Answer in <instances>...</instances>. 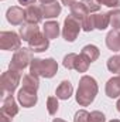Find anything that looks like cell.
Wrapping results in <instances>:
<instances>
[{"label": "cell", "instance_id": "cell-5", "mask_svg": "<svg viewBox=\"0 0 120 122\" xmlns=\"http://www.w3.org/2000/svg\"><path fill=\"white\" fill-rule=\"evenodd\" d=\"M81 29H82V23H81L78 19H75L74 16H68V17L65 19V21H64L62 36H64V38H65L66 41L72 43V41L76 40V37H78Z\"/></svg>", "mask_w": 120, "mask_h": 122}, {"label": "cell", "instance_id": "cell-36", "mask_svg": "<svg viewBox=\"0 0 120 122\" xmlns=\"http://www.w3.org/2000/svg\"><path fill=\"white\" fill-rule=\"evenodd\" d=\"M116 107H117V111L120 112V99L117 101V104H116Z\"/></svg>", "mask_w": 120, "mask_h": 122}, {"label": "cell", "instance_id": "cell-25", "mask_svg": "<svg viewBox=\"0 0 120 122\" xmlns=\"http://www.w3.org/2000/svg\"><path fill=\"white\" fill-rule=\"evenodd\" d=\"M110 13V26L113 30H120V10H113Z\"/></svg>", "mask_w": 120, "mask_h": 122}, {"label": "cell", "instance_id": "cell-3", "mask_svg": "<svg viewBox=\"0 0 120 122\" xmlns=\"http://www.w3.org/2000/svg\"><path fill=\"white\" fill-rule=\"evenodd\" d=\"M20 78H21V74L18 71H14V70L4 71L0 78L1 94H13L20 84Z\"/></svg>", "mask_w": 120, "mask_h": 122}, {"label": "cell", "instance_id": "cell-13", "mask_svg": "<svg viewBox=\"0 0 120 122\" xmlns=\"http://www.w3.org/2000/svg\"><path fill=\"white\" fill-rule=\"evenodd\" d=\"M69 9H71V16H74L75 19H78L81 23L83 21V19H85L86 16H89V11H88V9L83 6L82 1H75Z\"/></svg>", "mask_w": 120, "mask_h": 122}, {"label": "cell", "instance_id": "cell-30", "mask_svg": "<svg viewBox=\"0 0 120 122\" xmlns=\"http://www.w3.org/2000/svg\"><path fill=\"white\" fill-rule=\"evenodd\" d=\"M105 121H106L105 115L99 111H93V112L89 114V122H105Z\"/></svg>", "mask_w": 120, "mask_h": 122}, {"label": "cell", "instance_id": "cell-4", "mask_svg": "<svg viewBox=\"0 0 120 122\" xmlns=\"http://www.w3.org/2000/svg\"><path fill=\"white\" fill-rule=\"evenodd\" d=\"M32 58V51L31 48H18L10 62V70H14V71H23L28 64H31Z\"/></svg>", "mask_w": 120, "mask_h": 122}, {"label": "cell", "instance_id": "cell-15", "mask_svg": "<svg viewBox=\"0 0 120 122\" xmlns=\"http://www.w3.org/2000/svg\"><path fill=\"white\" fill-rule=\"evenodd\" d=\"M37 33H40V29L37 27V24L27 23V24H23V26L20 27V37H21L24 41H27V43L30 41Z\"/></svg>", "mask_w": 120, "mask_h": 122}, {"label": "cell", "instance_id": "cell-38", "mask_svg": "<svg viewBox=\"0 0 120 122\" xmlns=\"http://www.w3.org/2000/svg\"><path fill=\"white\" fill-rule=\"evenodd\" d=\"M110 122H120L119 119H113V121H110Z\"/></svg>", "mask_w": 120, "mask_h": 122}, {"label": "cell", "instance_id": "cell-17", "mask_svg": "<svg viewBox=\"0 0 120 122\" xmlns=\"http://www.w3.org/2000/svg\"><path fill=\"white\" fill-rule=\"evenodd\" d=\"M72 92H74L72 84H71L69 81H62L60 85H58L55 94H57V97H58L60 99H69L71 95H72Z\"/></svg>", "mask_w": 120, "mask_h": 122}, {"label": "cell", "instance_id": "cell-29", "mask_svg": "<svg viewBox=\"0 0 120 122\" xmlns=\"http://www.w3.org/2000/svg\"><path fill=\"white\" fill-rule=\"evenodd\" d=\"M74 122H89V112H86L85 109H81L75 114Z\"/></svg>", "mask_w": 120, "mask_h": 122}, {"label": "cell", "instance_id": "cell-8", "mask_svg": "<svg viewBox=\"0 0 120 122\" xmlns=\"http://www.w3.org/2000/svg\"><path fill=\"white\" fill-rule=\"evenodd\" d=\"M6 17H7V21L10 24L18 26V24L23 23V20H26V11H23V9H20L17 6H13V7L7 9Z\"/></svg>", "mask_w": 120, "mask_h": 122}, {"label": "cell", "instance_id": "cell-6", "mask_svg": "<svg viewBox=\"0 0 120 122\" xmlns=\"http://www.w3.org/2000/svg\"><path fill=\"white\" fill-rule=\"evenodd\" d=\"M21 46V38L14 31H1L0 33V48L4 51H17Z\"/></svg>", "mask_w": 120, "mask_h": 122}, {"label": "cell", "instance_id": "cell-18", "mask_svg": "<svg viewBox=\"0 0 120 122\" xmlns=\"http://www.w3.org/2000/svg\"><path fill=\"white\" fill-rule=\"evenodd\" d=\"M42 30H44V36L48 40H52V38H57L60 36V24L57 21H47L44 24Z\"/></svg>", "mask_w": 120, "mask_h": 122}, {"label": "cell", "instance_id": "cell-11", "mask_svg": "<svg viewBox=\"0 0 120 122\" xmlns=\"http://www.w3.org/2000/svg\"><path fill=\"white\" fill-rule=\"evenodd\" d=\"M1 112H4L6 115L9 117H16L18 114V107L13 98V95H7L4 99H3V104H1Z\"/></svg>", "mask_w": 120, "mask_h": 122}, {"label": "cell", "instance_id": "cell-7", "mask_svg": "<svg viewBox=\"0 0 120 122\" xmlns=\"http://www.w3.org/2000/svg\"><path fill=\"white\" fill-rule=\"evenodd\" d=\"M28 46H30L31 51H34V53H42V51H45L50 47V40L44 34L37 33L28 41Z\"/></svg>", "mask_w": 120, "mask_h": 122}, {"label": "cell", "instance_id": "cell-12", "mask_svg": "<svg viewBox=\"0 0 120 122\" xmlns=\"http://www.w3.org/2000/svg\"><path fill=\"white\" fill-rule=\"evenodd\" d=\"M106 95L109 98H117L120 97V75L113 77L106 84Z\"/></svg>", "mask_w": 120, "mask_h": 122}, {"label": "cell", "instance_id": "cell-9", "mask_svg": "<svg viewBox=\"0 0 120 122\" xmlns=\"http://www.w3.org/2000/svg\"><path fill=\"white\" fill-rule=\"evenodd\" d=\"M17 98H18V102L24 107V108H31L37 104L38 98H37V92L28 91V90H24L21 88L18 94H17Z\"/></svg>", "mask_w": 120, "mask_h": 122}, {"label": "cell", "instance_id": "cell-14", "mask_svg": "<svg viewBox=\"0 0 120 122\" xmlns=\"http://www.w3.org/2000/svg\"><path fill=\"white\" fill-rule=\"evenodd\" d=\"M106 46L112 51H120V30H112L106 36Z\"/></svg>", "mask_w": 120, "mask_h": 122}, {"label": "cell", "instance_id": "cell-20", "mask_svg": "<svg viewBox=\"0 0 120 122\" xmlns=\"http://www.w3.org/2000/svg\"><path fill=\"white\" fill-rule=\"evenodd\" d=\"M95 17V29L105 30L110 24V13H102V14H93Z\"/></svg>", "mask_w": 120, "mask_h": 122}, {"label": "cell", "instance_id": "cell-27", "mask_svg": "<svg viewBox=\"0 0 120 122\" xmlns=\"http://www.w3.org/2000/svg\"><path fill=\"white\" fill-rule=\"evenodd\" d=\"M83 3V6L88 9V11L92 13V11H97L100 9V3L97 0H81Z\"/></svg>", "mask_w": 120, "mask_h": 122}, {"label": "cell", "instance_id": "cell-2", "mask_svg": "<svg viewBox=\"0 0 120 122\" xmlns=\"http://www.w3.org/2000/svg\"><path fill=\"white\" fill-rule=\"evenodd\" d=\"M58 71V64L54 58H47V60H40L34 58L30 64V72L34 75H41L44 78H52Z\"/></svg>", "mask_w": 120, "mask_h": 122}, {"label": "cell", "instance_id": "cell-19", "mask_svg": "<svg viewBox=\"0 0 120 122\" xmlns=\"http://www.w3.org/2000/svg\"><path fill=\"white\" fill-rule=\"evenodd\" d=\"M40 87V81H38V77L34 75V74H27L23 77V88L24 90H28V91L37 92Z\"/></svg>", "mask_w": 120, "mask_h": 122}, {"label": "cell", "instance_id": "cell-16", "mask_svg": "<svg viewBox=\"0 0 120 122\" xmlns=\"http://www.w3.org/2000/svg\"><path fill=\"white\" fill-rule=\"evenodd\" d=\"M41 9H42V14H44L45 19H54V17H57L61 13V4L58 1L44 4Z\"/></svg>", "mask_w": 120, "mask_h": 122}, {"label": "cell", "instance_id": "cell-23", "mask_svg": "<svg viewBox=\"0 0 120 122\" xmlns=\"http://www.w3.org/2000/svg\"><path fill=\"white\" fill-rule=\"evenodd\" d=\"M107 70L110 72H119L120 74V56H113L107 60Z\"/></svg>", "mask_w": 120, "mask_h": 122}, {"label": "cell", "instance_id": "cell-26", "mask_svg": "<svg viewBox=\"0 0 120 122\" xmlns=\"http://www.w3.org/2000/svg\"><path fill=\"white\" fill-rule=\"evenodd\" d=\"M93 29H95V17H93V14H89V16H86V17L83 19V21H82V30L92 31Z\"/></svg>", "mask_w": 120, "mask_h": 122}, {"label": "cell", "instance_id": "cell-28", "mask_svg": "<svg viewBox=\"0 0 120 122\" xmlns=\"http://www.w3.org/2000/svg\"><path fill=\"white\" fill-rule=\"evenodd\" d=\"M76 56H78V54H74V53L65 56V57H64V62H62L64 67L68 68V70H74V64H75V58H76Z\"/></svg>", "mask_w": 120, "mask_h": 122}, {"label": "cell", "instance_id": "cell-37", "mask_svg": "<svg viewBox=\"0 0 120 122\" xmlns=\"http://www.w3.org/2000/svg\"><path fill=\"white\" fill-rule=\"evenodd\" d=\"M52 122H65V121H62V119H58V118H57V119H54Z\"/></svg>", "mask_w": 120, "mask_h": 122}, {"label": "cell", "instance_id": "cell-22", "mask_svg": "<svg viewBox=\"0 0 120 122\" xmlns=\"http://www.w3.org/2000/svg\"><path fill=\"white\" fill-rule=\"evenodd\" d=\"M89 60L86 57H83L82 54L81 56H76L75 58V64H74V70L79 71V72H86L88 68H89Z\"/></svg>", "mask_w": 120, "mask_h": 122}, {"label": "cell", "instance_id": "cell-34", "mask_svg": "<svg viewBox=\"0 0 120 122\" xmlns=\"http://www.w3.org/2000/svg\"><path fill=\"white\" fill-rule=\"evenodd\" d=\"M75 1H76V0H62V4H65V6H69V7H71Z\"/></svg>", "mask_w": 120, "mask_h": 122}, {"label": "cell", "instance_id": "cell-33", "mask_svg": "<svg viewBox=\"0 0 120 122\" xmlns=\"http://www.w3.org/2000/svg\"><path fill=\"white\" fill-rule=\"evenodd\" d=\"M18 3L23 4V6H31V4L35 3V0H18Z\"/></svg>", "mask_w": 120, "mask_h": 122}, {"label": "cell", "instance_id": "cell-1", "mask_svg": "<svg viewBox=\"0 0 120 122\" xmlns=\"http://www.w3.org/2000/svg\"><path fill=\"white\" fill-rule=\"evenodd\" d=\"M97 95V84L96 80L89 75H83L79 80L78 91H76V102L81 107H88L93 102Z\"/></svg>", "mask_w": 120, "mask_h": 122}, {"label": "cell", "instance_id": "cell-10", "mask_svg": "<svg viewBox=\"0 0 120 122\" xmlns=\"http://www.w3.org/2000/svg\"><path fill=\"white\" fill-rule=\"evenodd\" d=\"M24 11H26V21L31 23V24H38L42 20V17H44L42 9L40 6H35V4L28 6Z\"/></svg>", "mask_w": 120, "mask_h": 122}, {"label": "cell", "instance_id": "cell-35", "mask_svg": "<svg viewBox=\"0 0 120 122\" xmlns=\"http://www.w3.org/2000/svg\"><path fill=\"white\" fill-rule=\"evenodd\" d=\"M42 4H48V3H54V1H57V0H40Z\"/></svg>", "mask_w": 120, "mask_h": 122}, {"label": "cell", "instance_id": "cell-32", "mask_svg": "<svg viewBox=\"0 0 120 122\" xmlns=\"http://www.w3.org/2000/svg\"><path fill=\"white\" fill-rule=\"evenodd\" d=\"M11 117H9V115H6L4 112H1L0 114V122H11Z\"/></svg>", "mask_w": 120, "mask_h": 122}, {"label": "cell", "instance_id": "cell-21", "mask_svg": "<svg viewBox=\"0 0 120 122\" xmlns=\"http://www.w3.org/2000/svg\"><path fill=\"white\" fill-rule=\"evenodd\" d=\"M83 57H86L89 62H93V61H96L99 58V48L96 47V46H93V44H88V46H85L83 48H82V53H81Z\"/></svg>", "mask_w": 120, "mask_h": 122}, {"label": "cell", "instance_id": "cell-31", "mask_svg": "<svg viewBox=\"0 0 120 122\" xmlns=\"http://www.w3.org/2000/svg\"><path fill=\"white\" fill-rule=\"evenodd\" d=\"M97 1L107 7H119L120 6V0H97Z\"/></svg>", "mask_w": 120, "mask_h": 122}, {"label": "cell", "instance_id": "cell-24", "mask_svg": "<svg viewBox=\"0 0 120 122\" xmlns=\"http://www.w3.org/2000/svg\"><path fill=\"white\" fill-rule=\"evenodd\" d=\"M58 97H50L47 99V109H48V114L50 115H55L57 111H58Z\"/></svg>", "mask_w": 120, "mask_h": 122}]
</instances>
